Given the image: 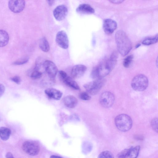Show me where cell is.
I'll list each match as a JSON object with an SVG mask.
<instances>
[{
	"label": "cell",
	"instance_id": "1",
	"mask_svg": "<svg viewBox=\"0 0 158 158\" xmlns=\"http://www.w3.org/2000/svg\"><path fill=\"white\" fill-rule=\"evenodd\" d=\"M117 54L114 52L107 59L101 61L92 69L91 77L94 79L104 78L108 75L114 69L117 62Z\"/></svg>",
	"mask_w": 158,
	"mask_h": 158
},
{
	"label": "cell",
	"instance_id": "2",
	"mask_svg": "<svg viewBox=\"0 0 158 158\" xmlns=\"http://www.w3.org/2000/svg\"><path fill=\"white\" fill-rule=\"evenodd\" d=\"M115 40L118 51L122 56L127 55L132 48L131 42L124 31H118L115 35Z\"/></svg>",
	"mask_w": 158,
	"mask_h": 158
},
{
	"label": "cell",
	"instance_id": "3",
	"mask_svg": "<svg viewBox=\"0 0 158 158\" xmlns=\"http://www.w3.org/2000/svg\"><path fill=\"white\" fill-rule=\"evenodd\" d=\"M114 122L117 128L123 132L129 131L132 125L131 118L129 115L125 114H121L117 116L115 118Z\"/></svg>",
	"mask_w": 158,
	"mask_h": 158
},
{
	"label": "cell",
	"instance_id": "4",
	"mask_svg": "<svg viewBox=\"0 0 158 158\" xmlns=\"http://www.w3.org/2000/svg\"><path fill=\"white\" fill-rule=\"evenodd\" d=\"M105 80L103 78H99L85 84L83 86L87 93L94 95L97 94L102 87L105 82Z\"/></svg>",
	"mask_w": 158,
	"mask_h": 158
},
{
	"label": "cell",
	"instance_id": "5",
	"mask_svg": "<svg viewBox=\"0 0 158 158\" xmlns=\"http://www.w3.org/2000/svg\"><path fill=\"white\" fill-rule=\"evenodd\" d=\"M148 84V79L145 75L140 74L135 76L131 82L132 88L138 91H143L147 87Z\"/></svg>",
	"mask_w": 158,
	"mask_h": 158
},
{
	"label": "cell",
	"instance_id": "6",
	"mask_svg": "<svg viewBox=\"0 0 158 158\" xmlns=\"http://www.w3.org/2000/svg\"><path fill=\"white\" fill-rule=\"evenodd\" d=\"M22 148L25 152L32 156L38 154L40 150V145L38 143L33 140L25 141L22 144Z\"/></svg>",
	"mask_w": 158,
	"mask_h": 158
},
{
	"label": "cell",
	"instance_id": "7",
	"mask_svg": "<svg viewBox=\"0 0 158 158\" xmlns=\"http://www.w3.org/2000/svg\"><path fill=\"white\" fill-rule=\"evenodd\" d=\"M115 100L114 95L111 92L107 91L103 92L99 98L101 105L104 108H109L112 106Z\"/></svg>",
	"mask_w": 158,
	"mask_h": 158
},
{
	"label": "cell",
	"instance_id": "8",
	"mask_svg": "<svg viewBox=\"0 0 158 158\" xmlns=\"http://www.w3.org/2000/svg\"><path fill=\"white\" fill-rule=\"evenodd\" d=\"M56 41L60 48L66 49L68 48L69 41L67 35L64 31H58L56 36Z\"/></svg>",
	"mask_w": 158,
	"mask_h": 158
},
{
	"label": "cell",
	"instance_id": "9",
	"mask_svg": "<svg viewBox=\"0 0 158 158\" xmlns=\"http://www.w3.org/2000/svg\"><path fill=\"white\" fill-rule=\"evenodd\" d=\"M43 67L49 77L52 78L55 77L57 73L58 69L54 63L49 60H46L44 62Z\"/></svg>",
	"mask_w": 158,
	"mask_h": 158
},
{
	"label": "cell",
	"instance_id": "10",
	"mask_svg": "<svg viewBox=\"0 0 158 158\" xmlns=\"http://www.w3.org/2000/svg\"><path fill=\"white\" fill-rule=\"evenodd\" d=\"M25 2L24 0H11L8 2V7L10 10L14 13L22 12L24 9Z\"/></svg>",
	"mask_w": 158,
	"mask_h": 158
},
{
	"label": "cell",
	"instance_id": "11",
	"mask_svg": "<svg viewBox=\"0 0 158 158\" xmlns=\"http://www.w3.org/2000/svg\"><path fill=\"white\" fill-rule=\"evenodd\" d=\"M68 13V9L66 6L64 5L57 6L54 10L53 15L57 20L60 21L64 19Z\"/></svg>",
	"mask_w": 158,
	"mask_h": 158
},
{
	"label": "cell",
	"instance_id": "12",
	"mask_svg": "<svg viewBox=\"0 0 158 158\" xmlns=\"http://www.w3.org/2000/svg\"><path fill=\"white\" fill-rule=\"evenodd\" d=\"M117 23L110 19H105L103 22V29L105 33L108 35L112 34L117 28Z\"/></svg>",
	"mask_w": 158,
	"mask_h": 158
},
{
	"label": "cell",
	"instance_id": "13",
	"mask_svg": "<svg viewBox=\"0 0 158 158\" xmlns=\"http://www.w3.org/2000/svg\"><path fill=\"white\" fill-rule=\"evenodd\" d=\"M87 69L86 66L83 64H77L74 66L72 69L71 75L75 78H77L82 76Z\"/></svg>",
	"mask_w": 158,
	"mask_h": 158
},
{
	"label": "cell",
	"instance_id": "14",
	"mask_svg": "<svg viewBox=\"0 0 158 158\" xmlns=\"http://www.w3.org/2000/svg\"><path fill=\"white\" fill-rule=\"evenodd\" d=\"M45 93L50 99L55 100H59L62 97V93L56 89L49 88L45 90Z\"/></svg>",
	"mask_w": 158,
	"mask_h": 158
},
{
	"label": "cell",
	"instance_id": "15",
	"mask_svg": "<svg viewBox=\"0 0 158 158\" xmlns=\"http://www.w3.org/2000/svg\"><path fill=\"white\" fill-rule=\"evenodd\" d=\"M76 11L80 14H91L94 13V9L90 5L86 4L79 5L76 9Z\"/></svg>",
	"mask_w": 158,
	"mask_h": 158
},
{
	"label": "cell",
	"instance_id": "16",
	"mask_svg": "<svg viewBox=\"0 0 158 158\" xmlns=\"http://www.w3.org/2000/svg\"><path fill=\"white\" fill-rule=\"evenodd\" d=\"M64 105L67 107L73 108L77 106L78 103V100L75 96L69 95L64 98Z\"/></svg>",
	"mask_w": 158,
	"mask_h": 158
},
{
	"label": "cell",
	"instance_id": "17",
	"mask_svg": "<svg viewBox=\"0 0 158 158\" xmlns=\"http://www.w3.org/2000/svg\"><path fill=\"white\" fill-rule=\"evenodd\" d=\"M9 37L7 32L6 31L0 30V47L6 46L8 43Z\"/></svg>",
	"mask_w": 158,
	"mask_h": 158
},
{
	"label": "cell",
	"instance_id": "18",
	"mask_svg": "<svg viewBox=\"0 0 158 158\" xmlns=\"http://www.w3.org/2000/svg\"><path fill=\"white\" fill-rule=\"evenodd\" d=\"M65 84L76 90H79L80 87L77 83L68 75L62 80Z\"/></svg>",
	"mask_w": 158,
	"mask_h": 158
},
{
	"label": "cell",
	"instance_id": "19",
	"mask_svg": "<svg viewBox=\"0 0 158 158\" xmlns=\"http://www.w3.org/2000/svg\"><path fill=\"white\" fill-rule=\"evenodd\" d=\"M11 133L10 130L6 127H0V138L2 140L6 141L9 138Z\"/></svg>",
	"mask_w": 158,
	"mask_h": 158
},
{
	"label": "cell",
	"instance_id": "20",
	"mask_svg": "<svg viewBox=\"0 0 158 158\" xmlns=\"http://www.w3.org/2000/svg\"><path fill=\"white\" fill-rule=\"evenodd\" d=\"M39 46L43 52H47L50 50V45L48 41L45 37L41 38L39 41Z\"/></svg>",
	"mask_w": 158,
	"mask_h": 158
},
{
	"label": "cell",
	"instance_id": "21",
	"mask_svg": "<svg viewBox=\"0 0 158 158\" xmlns=\"http://www.w3.org/2000/svg\"><path fill=\"white\" fill-rule=\"evenodd\" d=\"M140 147L137 146L134 148H131L126 158H136L139 153Z\"/></svg>",
	"mask_w": 158,
	"mask_h": 158
},
{
	"label": "cell",
	"instance_id": "22",
	"mask_svg": "<svg viewBox=\"0 0 158 158\" xmlns=\"http://www.w3.org/2000/svg\"><path fill=\"white\" fill-rule=\"evenodd\" d=\"M158 41V35L155 36L145 39L142 42V44L146 45H149L155 44Z\"/></svg>",
	"mask_w": 158,
	"mask_h": 158
},
{
	"label": "cell",
	"instance_id": "23",
	"mask_svg": "<svg viewBox=\"0 0 158 158\" xmlns=\"http://www.w3.org/2000/svg\"><path fill=\"white\" fill-rule=\"evenodd\" d=\"M98 158H114L113 154L110 152L106 151L99 154Z\"/></svg>",
	"mask_w": 158,
	"mask_h": 158
},
{
	"label": "cell",
	"instance_id": "24",
	"mask_svg": "<svg viewBox=\"0 0 158 158\" xmlns=\"http://www.w3.org/2000/svg\"><path fill=\"white\" fill-rule=\"evenodd\" d=\"M133 57L132 55H130L127 57L124 60L123 64L125 68L129 67L133 59Z\"/></svg>",
	"mask_w": 158,
	"mask_h": 158
},
{
	"label": "cell",
	"instance_id": "25",
	"mask_svg": "<svg viewBox=\"0 0 158 158\" xmlns=\"http://www.w3.org/2000/svg\"><path fill=\"white\" fill-rule=\"evenodd\" d=\"M42 76L41 72L34 70L31 75V77L33 79L35 80L40 78Z\"/></svg>",
	"mask_w": 158,
	"mask_h": 158
},
{
	"label": "cell",
	"instance_id": "26",
	"mask_svg": "<svg viewBox=\"0 0 158 158\" xmlns=\"http://www.w3.org/2000/svg\"><path fill=\"white\" fill-rule=\"evenodd\" d=\"M28 57H25L19 59L14 61L13 64L15 65H22L27 63L29 60Z\"/></svg>",
	"mask_w": 158,
	"mask_h": 158
},
{
	"label": "cell",
	"instance_id": "27",
	"mask_svg": "<svg viewBox=\"0 0 158 158\" xmlns=\"http://www.w3.org/2000/svg\"><path fill=\"white\" fill-rule=\"evenodd\" d=\"M79 97L81 99L85 101L89 100L91 98V97L89 94L85 92L80 93L79 95Z\"/></svg>",
	"mask_w": 158,
	"mask_h": 158
},
{
	"label": "cell",
	"instance_id": "28",
	"mask_svg": "<svg viewBox=\"0 0 158 158\" xmlns=\"http://www.w3.org/2000/svg\"><path fill=\"white\" fill-rule=\"evenodd\" d=\"M151 126L153 129L156 132H158V119L157 118H153L151 122Z\"/></svg>",
	"mask_w": 158,
	"mask_h": 158
},
{
	"label": "cell",
	"instance_id": "29",
	"mask_svg": "<svg viewBox=\"0 0 158 158\" xmlns=\"http://www.w3.org/2000/svg\"><path fill=\"white\" fill-rule=\"evenodd\" d=\"M55 82L54 78H52L49 77V79L48 80H44L42 83L44 85L48 86L53 85Z\"/></svg>",
	"mask_w": 158,
	"mask_h": 158
},
{
	"label": "cell",
	"instance_id": "30",
	"mask_svg": "<svg viewBox=\"0 0 158 158\" xmlns=\"http://www.w3.org/2000/svg\"><path fill=\"white\" fill-rule=\"evenodd\" d=\"M130 148L128 149H127L122 151L118 154V158H126L128 154V153L131 149Z\"/></svg>",
	"mask_w": 158,
	"mask_h": 158
},
{
	"label": "cell",
	"instance_id": "31",
	"mask_svg": "<svg viewBox=\"0 0 158 158\" xmlns=\"http://www.w3.org/2000/svg\"><path fill=\"white\" fill-rule=\"evenodd\" d=\"M10 80L18 85L20 84L21 82V79L20 77L17 76H15L11 77Z\"/></svg>",
	"mask_w": 158,
	"mask_h": 158
},
{
	"label": "cell",
	"instance_id": "32",
	"mask_svg": "<svg viewBox=\"0 0 158 158\" xmlns=\"http://www.w3.org/2000/svg\"><path fill=\"white\" fill-rule=\"evenodd\" d=\"M5 91V87L2 84H0V98L3 94Z\"/></svg>",
	"mask_w": 158,
	"mask_h": 158
},
{
	"label": "cell",
	"instance_id": "33",
	"mask_svg": "<svg viewBox=\"0 0 158 158\" xmlns=\"http://www.w3.org/2000/svg\"><path fill=\"white\" fill-rule=\"evenodd\" d=\"M6 158H14L12 153L10 152H8L6 155Z\"/></svg>",
	"mask_w": 158,
	"mask_h": 158
},
{
	"label": "cell",
	"instance_id": "34",
	"mask_svg": "<svg viewBox=\"0 0 158 158\" xmlns=\"http://www.w3.org/2000/svg\"><path fill=\"white\" fill-rule=\"evenodd\" d=\"M112 3L115 4H119L123 1V0H111L110 1Z\"/></svg>",
	"mask_w": 158,
	"mask_h": 158
},
{
	"label": "cell",
	"instance_id": "35",
	"mask_svg": "<svg viewBox=\"0 0 158 158\" xmlns=\"http://www.w3.org/2000/svg\"><path fill=\"white\" fill-rule=\"evenodd\" d=\"M50 158H63L61 157L55 155H52L51 156Z\"/></svg>",
	"mask_w": 158,
	"mask_h": 158
},
{
	"label": "cell",
	"instance_id": "36",
	"mask_svg": "<svg viewBox=\"0 0 158 158\" xmlns=\"http://www.w3.org/2000/svg\"><path fill=\"white\" fill-rule=\"evenodd\" d=\"M48 3V4L51 6L54 3V1H47Z\"/></svg>",
	"mask_w": 158,
	"mask_h": 158
},
{
	"label": "cell",
	"instance_id": "37",
	"mask_svg": "<svg viewBox=\"0 0 158 158\" xmlns=\"http://www.w3.org/2000/svg\"><path fill=\"white\" fill-rule=\"evenodd\" d=\"M140 45V44H138L136 46V48H138V47Z\"/></svg>",
	"mask_w": 158,
	"mask_h": 158
}]
</instances>
